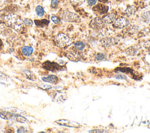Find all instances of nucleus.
Masks as SVG:
<instances>
[{
    "instance_id": "nucleus-21",
    "label": "nucleus",
    "mask_w": 150,
    "mask_h": 133,
    "mask_svg": "<svg viewBox=\"0 0 150 133\" xmlns=\"http://www.w3.org/2000/svg\"><path fill=\"white\" fill-rule=\"evenodd\" d=\"M137 51V50L134 47H130L129 48H128L127 49L125 50V53L127 54H129L130 56H134L136 53Z\"/></svg>"
},
{
    "instance_id": "nucleus-33",
    "label": "nucleus",
    "mask_w": 150,
    "mask_h": 133,
    "mask_svg": "<svg viewBox=\"0 0 150 133\" xmlns=\"http://www.w3.org/2000/svg\"><path fill=\"white\" fill-rule=\"evenodd\" d=\"M3 47H4L3 42H2V41L1 40V39H0V51L3 49Z\"/></svg>"
},
{
    "instance_id": "nucleus-35",
    "label": "nucleus",
    "mask_w": 150,
    "mask_h": 133,
    "mask_svg": "<svg viewBox=\"0 0 150 133\" xmlns=\"http://www.w3.org/2000/svg\"><path fill=\"white\" fill-rule=\"evenodd\" d=\"M107 1L108 0H99V1H100L101 2H107Z\"/></svg>"
},
{
    "instance_id": "nucleus-14",
    "label": "nucleus",
    "mask_w": 150,
    "mask_h": 133,
    "mask_svg": "<svg viewBox=\"0 0 150 133\" xmlns=\"http://www.w3.org/2000/svg\"><path fill=\"white\" fill-rule=\"evenodd\" d=\"M21 51L24 56H29L32 54V53L33 52V49L31 46H25L22 47Z\"/></svg>"
},
{
    "instance_id": "nucleus-25",
    "label": "nucleus",
    "mask_w": 150,
    "mask_h": 133,
    "mask_svg": "<svg viewBox=\"0 0 150 133\" xmlns=\"http://www.w3.org/2000/svg\"><path fill=\"white\" fill-rule=\"evenodd\" d=\"M23 22H24L25 24H26L28 26H32L33 25V21L31 19H28V18H25L23 20Z\"/></svg>"
},
{
    "instance_id": "nucleus-1",
    "label": "nucleus",
    "mask_w": 150,
    "mask_h": 133,
    "mask_svg": "<svg viewBox=\"0 0 150 133\" xmlns=\"http://www.w3.org/2000/svg\"><path fill=\"white\" fill-rule=\"evenodd\" d=\"M5 24L16 31H20L24 27L23 21L16 14L11 13L4 17Z\"/></svg>"
},
{
    "instance_id": "nucleus-16",
    "label": "nucleus",
    "mask_w": 150,
    "mask_h": 133,
    "mask_svg": "<svg viewBox=\"0 0 150 133\" xmlns=\"http://www.w3.org/2000/svg\"><path fill=\"white\" fill-rule=\"evenodd\" d=\"M86 43L83 42H81V41L76 42L74 45V48L76 50H79V51H81V50H84V49L86 47Z\"/></svg>"
},
{
    "instance_id": "nucleus-34",
    "label": "nucleus",
    "mask_w": 150,
    "mask_h": 133,
    "mask_svg": "<svg viewBox=\"0 0 150 133\" xmlns=\"http://www.w3.org/2000/svg\"><path fill=\"white\" fill-rule=\"evenodd\" d=\"M2 19H3V16H2V15L0 13V23H1V22H2Z\"/></svg>"
},
{
    "instance_id": "nucleus-22",
    "label": "nucleus",
    "mask_w": 150,
    "mask_h": 133,
    "mask_svg": "<svg viewBox=\"0 0 150 133\" xmlns=\"http://www.w3.org/2000/svg\"><path fill=\"white\" fill-rule=\"evenodd\" d=\"M17 9H18V7L16 5H11L6 8L8 12H15L17 11Z\"/></svg>"
},
{
    "instance_id": "nucleus-9",
    "label": "nucleus",
    "mask_w": 150,
    "mask_h": 133,
    "mask_svg": "<svg viewBox=\"0 0 150 133\" xmlns=\"http://www.w3.org/2000/svg\"><path fill=\"white\" fill-rule=\"evenodd\" d=\"M93 11L95 13L98 15H103L108 11V6L102 4H98L93 8Z\"/></svg>"
},
{
    "instance_id": "nucleus-19",
    "label": "nucleus",
    "mask_w": 150,
    "mask_h": 133,
    "mask_svg": "<svg viewBox=\"0 0 150 133\" xmlns=\"http://www.w3.org/2000/svg\"><path fill=\"white\" fill-rule=\"evenodd\" d=\"M142 20L146 23H150V11L144 13L142 15Z\"/></svg>"
},
{
    "instance_id": "nucleus-31",
    "label": "nucleus",
    "mask_w": 150,
    "mask_h": 133,
    "mask_svg": "<svg viewBox=\"0 0 150 133\" xmlns=\"http://www.w3.org/2000/svg\"><path fill=\"white\" fill-rule=\"evenodd\" d=\"M40 87H41V88H43L44 90H49L52 88V86H49V85H42L40 86Z\"/></svg>"
},
{
    "instance_id": "nucleus-28",
    "label": "nucleus",
    "mask_w": 150,
    "mask_h": 133,
    "mask_svg": "<svg viewBox=\"0 0 150 133\" xmlns=\"http://www.w3.org/2000/svg\"><path fill=\"white\" fill-rule=\"evenodd\" d=\"M71 1L74 4L80 5V4H82L84 1V0H71Z\"/></svg>"
},
{
    "instance_id": "nucleus-12",
    "label": "nucleus",
    "mask_w": 150,
    "mask_h": 133,
    "mask_svg": "<svg viewBox=\"0 0 150 133\" xmlns=\"http://www.w3.org/2000/svg\"><path fill=\"white\" fill-rule=\"evenodd\" d=\"M115 18H116V15L114 13H109V14L105 15V16H104L102 19V21H103L104 23L109 24V23H111L112 22H114L115 19Z\"/></svg>"
},
{
    "instance_id": "nucleus-10",
    "label": "nucleus",
    "mask_w": 150,
    "mask_h": 133,
    "mask_svg": "<svg viewBox=\"0 0 150 133\" xmlns=\"http://www.w3.org/2000/svg\"><path fill=\"white\" fill-rule=\"evenodd\" d=\"M129 24V21L126 18L121 17L116 19L114 22V26L117 28H123Z\"/></svg>"
},
{
    "instance_id": "nucleus-8",
    "label": "nucleus",
    "mask_w": 150,
    "mask_h": 133,
    "mask_svg": "<svg viewBox=\"0 0 150 133\" xmlns=\"http://www.w3.org/2000/svg\"><path fill=\"white\" fill-rule=\"evenodd\" d=\"M103 21L99 18H93L90 22V26L93 29L99 30L103 27Z\"/></svg>"
},
{
    "instance_id": "nucleus-29",
    "label": "nucleus",
    "mask_w": 150,
    "mask_h": 133,
    "mask_svg": "<svg viewBox=\"0 0 150 133\" xmlns=\"http://www.w3.org/2000/svg\"><path fill=\"white\" fill-rule=\"evenodd\" d=\"M97 2V0H87V3L90 6L94 5Z\"/></svg>"
},
{
    "instance_id": "nucleus-5",
    "label": "nucleus",
    "mask_w": 150,
    "mask_h": 133,
    "mask_svg": "<svg viewBox=\"0 0 150 133\" xmlns=\"http://www.w3.org/2000/svg\"><path fill=\"white\" fill-rule=\"evenodd\" d=\"M62 19L65 22H76L79 20V16L73 12L68 11H63L60 13Z\"/></svg>"
},
{
    "instance_id": "nucleus-20",
    "label": "nucleus",
    "mask_w": 150,
    "mask_h": 133,
    "mask_svg": "<svg viewBox=\"0 0 150 133\" xmlns=\"http://www.w3.org/2000/svg\"><path fill=\"white\" fill-rule=\"evenodd\" d=\"M35 11L37 15L39 16H42L45 13V11L43 8L40 5H38L36 6Z\"/></svg>"
},
{
    "instance_id": "nucleus-18",
    "label": "nucleus",
    "mask_w": 150,
    "mask_h": 133,
    "mask_svg": "<svg viewBox=\"0 0 150 133\" xmlns=\"http://www.w3.org/2000/svg\"><path fill=\"white\" fill-rule=\"evenodd\" d=\"M23 72L28 79H29V80H31L33 81L36 80V77H35V74L33 73H32L30 71L27 70H24Z\"/></svg>"
},
{
    "instance_id": "nucleus-15",
    "label": "nucleus",
    "mask_w": 150,
    "mask_h": 133,
    "mask_svg": "<svg viewBox=\"0 0 150 133\" xmlns=\"http://www.w3.org/2000/svg\"><path fill=\"white\" fill-rule=\"evenodd\" d=\"M34 22L36 26L41 28L46 26L49 23V21L46 19H43L41 20H35Z\"/></svg>"
},
{
    "instance_id": "nucleus-27",
    "label": "nucleus",
    "mask_w": 150,
    "mask_h": 133,
    "mask_svg": "<svg viewBox=\"0 0 150 133\" xmlns=\"http://www.w3.org/2000/svg\"><path fill=\"white\" fill-rule=\"evenodd\" d=\"M18 132H28V131L27 129H26L25 127H21L17 131Z\"/></svg>"
},
{
    "instance_id": "nucleus-24",
    "label": "nucleus",
    "mask_w": 150,
    "mask_h": 133,
    "mask_svg": "<svg viewBox=\"0 0 150 133\" xmlns=\"http://www.w3.org/2000/svg\"><path fill=\"white\" fill-rule=\"evenodd\" d=\"M96 59H97L98 60H103L104 59L105 57V56L104 54L103 53H97L95 56Z\"/></svg>"
},
{
    "instance_id": "nucleus-4",
    "label": "nucleus",
    "mask_w": 150,
    "mask_h": 133,
    "mask_svg": "<svg viewBox=\"0 0 150 133\" xmlns=\"http://www.w3.org/2000/svg\"><path fill=\"white\" fill-rule=\"evenodd\" d=\"M42 66L43 69L51 71H58L64 70V69H66L64 66H61L56 62H50L49 60L43 63Z\"/></svg>"
},
{
    "instance_id": "nucleus-23",
    "label": "nucleus",
    "mask_w": 150,
    "mask_h": 133,
    "mask_svg": "<svg viewBox=\"0 0 150 133\" xmlns=\"http://www.w3.org/2000/svg\"><path fill=\"white\" fill-rule=\"evenodd\" d=\"M51 19L52 21L54 23H56V24H58L60 22V19L59 18H58L57 16H52L51 17Z\"/></svg>"
},
{
    "instance_id": "nucleus-17",
    "label": "nucleus",
    "mask_w": 150,
    "mask_h": 133,
    "mask_svg": "<svg viewBox=\"0 0 150 133\" xmlns=\"http://www.w3.org/2000/svg\"><path fill=\"white\" fill-rule=\"evenodd\" d=\"M115 40L113 38L111 37H108V38H104L101 40V43H103V45H104L105 46H110L111 45H112L114 42Z\"/></svg>"
},
{
    "instance_id": "nucleus-2",
    "label": "nucleus",
    "mask_w": 150,
    "mask_h": 133,
    "mask_svg": "<svg viewBox=\"0 0 150 133\" xmlns=\"http://www.w3.org/2000/svg\"><path fill=\"white\" fill-rule=\"evenodd\" d=\"M0 117L4 120H11L12 121L18 122L21 123H26L28 121L25 117L21 115L20 114H17V112H13L9 110L1 111Z\"/></svg>"
},
{
    "instance_id": "nucleus-11",
    "label": "nucleus",
    "mask_w": 150,
    "mask_h": 133,
    "mask_svg": "<svg viewBox=\"0 0 150 133\" xmlns=\"http://www.w3.org/2000/svg\"><path fill=\"white\" fill-rule=\"evenodd\" d=\"M66 56L69 59L74 62L78 61L80 59V56L79 53L74 51H69L66 54Z\"/></svg>"
},
{
    "instance_id": "nucleus-30",
    "label": "nucleus",
    "mask_w": 150,
    "mask_h": 133,
    "mask_svg": "<svg viewBox=\"0 0 150 133\" xmlns=\"http://www.w3.org/2000/svg\"><path fill=\"white\" fill-rule=\"evenodd\" d=\"M90 132H107V131L104 129H94L92 131H90Z\"/></svg>"
},
{
    "instance_id": "nucleus-32",
    "label": "nucleus",
    "mask_w": 150,
    "mask_h": 133,
    "mask_svg": "<svg viewBox=\"0 0 150 133\" xmlns=\"http://www.w3.org/2000/svg\"><path fill=\"white\" fill-rule=\"evenodd\" d=\"M117 79H124L125 78V77L124 76H122V75H117L116 77H115Z\"/></svg>"
},
{
    "instance_id": "nucleus-6",
    "label": "nucleus",
    "mask_w": 150,
    "mask_h": 133,
    "mask_svg": "<svg viewBox=\"0 0 150 133\" xmlns=\"http://www.w3.org/2000/svg\"><path fill=\"white\" fill-rule=\"evenodd\" d=\"M55 122L59 125H60L62 126H66V127H69L79 128V127H81V125L76 121L68 120H64V119L56 120L55 121Z\"/></svg>"
},
{
    "instance_id": "nucleus-7",
    "label": "nucleus",
    "mask_w": 150,
    "mask_h": 133,
    "mask_svg": "<svg viewBox=\"0 0 150 133\" xmlns=\"http://www.w3.org/2000/svg\"><path fill=\"white\" fill-rule=\"evenodd\" d=\"M53 98L57 103H63L66 100L67 94L63 91H56L53 93Z\"/></svg>"
},
{
    "instance_id": "nucleus-3",
    "label": "nucleus",
    "mask_w": 150,
    "mask_h": 133,
    "mask_svg": "<svg viewBox=\"0 0 150 133\" xmlns=\"http://www.w3.org/2000/svg\"><path fill=\"white\" fill-rule=\"evenodd\" d=\"M56 45L59 47H64L71 43V39L64 33L58 34L54 39Z\"/></svg>"
},
{
    "instance_id": "nucleus-26",
    "label": "nucleus",
    "mask_w": 150,
    "mask_h": 133,
    "mask_svg": "<svg viewBox=\"0 0 150 133\" xmlns=\"http://www.w3.org/2000/svg\"><path fill=\"white\" fill-rule=\"evenodd\" d=\"M59 0H52L51 1V7L53 8H55L58 5Z\"/></svg>"
},
{
    "instance_id": "nucleus-13",
    "label": "nucleus",
    "mask_w": 150,
    "mask_h": 133,
    "mask_svg": "<svg viewBox=\"0 0 150 133\" xmlns=\"http://www.w3.org/2000/svg\"><path fill=\"white\" fill-rule=\"evenodd\" d=\"M42 80L47 83H56L58 81V77L55 75H49L47 77H43L42 78Z\"/></svg>"
}]
</instances>
